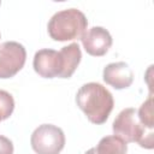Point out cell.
Listing matches in <instances>:
<instances>
[{
  "label": "cell",
  "mask_w": 154,
  "mask_h": 154,
  "mask_svg": "<svg viewBox=\"0 0 154 154\" xmlns=\"http://www.w3.org/2000/svg\"><path fill=\"white\" fill-rule=\"evenodd\" d=\"M59 54L61 57V72H60V78H70L73 72L76 71L78 64L81 63L82 59V52L78 46V43L73 42L70 43L69 46L63 47L59 51Z\"/></svg>",
  "instance_id": "9c48e42d"
},
{
  "label": "cell",
  "mask_w": 154,
  "mask_h": 154,
  "mask_svg": "<svg viewBox=\"0 0 154 154\" xmlns=\"http://www.w3.org/2000/svg\"><path fill=\"white\" fill-rule=\"evenodd\" d=\"M137 116L140 122L149 130H153L154 119H153V97L149 95V97L141 105V107L137 111Z\"/></svg>",
  "instance_id": "8fae6325"
},
{
  "label": "cell",
  "mask_w": 154,
  "mask_h": 154,
  "mask_svg": "<svg viewBox=\"0 0 154 154\" xmlns=\"http://www.w3.org/2000/svg\"><path fill=\"white\" fill-rule=\"evenodd\" d=\"M76 102L89 122L97 125L107 120L114 106L111 91L96 82L83 84L76 94Z\"/></svg>",
  "instance_id": "6da1fadb"
},
{
  "label": "cell",
  "mask_w": 154,
  "mask_h": 154,
  "mask_svg": "<svg viewBox=\"0 0 154 154\" xmlns=\"http://www.w3.org/2000/svg\"><path fill=\"white\" fill-rule=\"evenodd\" d=\"M84 154H96V150H95V147H93V148H90V149H88Z\"/></svg>",
  "instance_id": "5bb4252c"
},
{
  "label": "cell",
  "mask_w": 154,
  "mask_h": 154,
  "mask_svg": "<svg viewBox=\"0 0 154 154\" xmlns=\"http://www.w3.org/2000/svg\"><path fill=\"white\" fill-rule=\"evenodd\" d=\"M112 129L116 136L120 137L126 143H138L141 147L152 149L154 147L153 130L147 129L138 119L137 109L134 107L124 108L116 117Z\"/></svg>",
  "instance_id": "7a4b0ae2"
},
{
  "label": "cell",
  "mask_w": 154,
  "mask_h": 154,
  "mask_svg": "<svg viewBox=\"0 0 154 154\" xmlns=\"http://www.w3.org/2000/svg\"><path fill=\"white\" fill-rule=\"evenodd\" d=\"M103 81L112 85L114 89L129 88L134 81V72L130 66L124 61L111 63L103 67Z\"/></svg>",
  "instance_id": "ba28073f"
},
{
  "label": "cell",
  "mask_w": 154,
  "mask_h": 154,
  "mask_svg": "<svg viewBox=\"0 0 154 154\" xmlns=\"http://www.w3.org/2000/svg\"><path fill=\"white\" fill-rule=\"evenodd\" d=\"M0 154H13L12 141L2 135H0Z\"/></svg>",
  "instance_id": "4fadbf2b"
},
{
  "label": "cell",
  "mask_w": 154,
  "mask_h": 154,
  "mask_svg": "<svg viewBox=\"0 0 154 154\" xmlns=\"http://www.w3.org/2000/svg\"><path fill=\"white\" fill-rule=\"evenodd\" d=\"M32 66L36 73H38L41 77H45V78L59 77L61 72V66H63L61 57L59 52L54 49L43 48L35 53Z\"/></svg>",
  "instance_id": "52a82bcc"
},
{
  "label": "cell",
  "mask_w": 154,
  "mask_h": 154,
  "mask_svg": "<svg viewBox=\"0 0 154 154\" xmlns=\"http://www.w3.org/2000/svg\"><path fill=\"white\" fill-rule=\"evenodd\" d=\"M14 109L13 96L6 90L0 89V122L7 119Z\"/></svg>",
  "instance_id": "7c38bea8"
},
{
  "label": "cell",
  "mask_w": 154,
  "mask_h": 154,
  "mask_svg": "<svg viewBox=\"0 0 154 154\" xmlns=\"http://www.w3.org/2000/svg\"><path fill=\"white\" fill-rule=\"evenodd\" d=\"M26 60V51L16 41H6L0 45V78H11L19 72Z\"/></svg>",
  "instance_id": "5b68a950"
},
{
  "label": "cell",
  "mask_w": 154,
  "mask_h": 154,
  "mask_svg": "<svg viewBox=\"0 0 154 154\" xmlns=\"http://www.w3.org/2000/svg\"><path fill=\"white\" fill-rule=\"evenodd\" d=\"M0 37H1V35H0Z\"/></svg>",
  "instance_id": "9a60e30c"
},
{
  "label": "cell",
  "mask_w": 154,
  "mask_h": 154,
  "mask_svg": "<svg viewBox=\"0 0 154 154\" xmlns=\"http://www.w3.org/2000/svg\"><path fill=\"white\" fill-rule=\"evenodd\" d=\"M85 52L93 57L105 55L112 46V36L107 29L102 26H93L88 29L81 37Z\"/></svg>",
  "instance_id": "8992f818"
},
{
  "label": "cell",
  "mask_w": 154,
  "mask_h": 154,
  "mask_svg": "<svg viewBox=\"0 0 154 154\" xmlns=\"http://www.w3.org/2000/svg\"><path fill=\"white\" fill-rule=\"evenodd\" d=\"M88 20L84 13L77 8H66L55 12L48 22L49 36L55 41H70L81 38L85 32Z\"/></svg>",
  "instance_id": "3957f363"
},
{
  "label": "cell",
  "mask_w": 154,
  "mask_h": 154,
  "mask_svg": "<svg viewBox=\"0 0 154 154\" xmlns=\"http://www.w3.org/2000/svg\"><path fill=\"white\" fill-rule=\"evenodd\" d=\"M30 143L36 154H59L65 146V135L57 125L42 124L31 134Z\"/></svg>",
  "instance_id": "277c9868"
},
{
  "label": "cell",
  "mask_w": 154,
  "mask_h": 154,
  "mask_svg": "<svg viewBox=\"0 0 154 154\" xmlns=\"http://www.w3.org/2000/svg\"><path fill=\"white\" fill-rule=\"evenodd\" d=\"M96 154H126L128 144L116 135L102 137L95 147Z\"/></svg>",
  "instance_id": "30bf717a"
}]
</instances>
